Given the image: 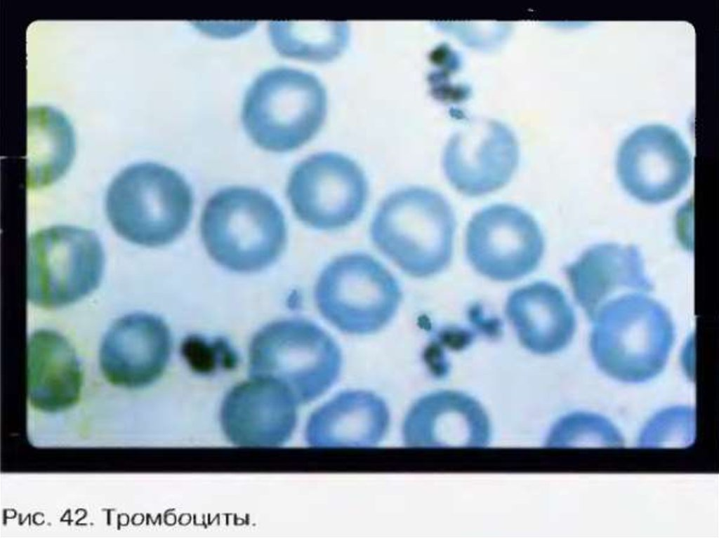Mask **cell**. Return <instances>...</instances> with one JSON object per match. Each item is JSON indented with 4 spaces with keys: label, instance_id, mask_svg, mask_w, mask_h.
<instances>
[{
    "label": "cell",
    "instance_id": "cell-1",
    "mask_svg": "<svg viewBox=\"0 0 719 538\" xmlns=\"http://www.w3.org/2000/svg\"><path fill=\"white\" fill-rule=\"evenodd\" d=\"M456 224L451 206L441 194L409 187L383 199L370 234L375 246L403 272L427 278L449 264Z\"/></svg>",
    "mask_w": 719,
    "mask_h": 538
},
{
    "label": "cell",
    "instance_id": "cell-4",
    "mask_svg": "<svg viewBox=\"0 0 719 538\" xmlns=\"http://www.w3.org/2000/svg\"><path fill=\"white\" fill-rule=\"evenodd\" d=\"M105 208L119 236L138 245L159 247L171 243L187 229L193 195L175 170L157 163H138L114 178Z\"/></svg>",
    "mask_w": 719,
    "mask_h": 538
},
{
    "label": "cell",
    "instance_id": "cell-14",
    "mask_svg": "<svg viewBox=\"0 0 719 538\" xmlns=\"http://www.w3.org/2000/svg\"><path fill=\"white\" fill-rule=\"evenodd\" d=\"M505 312L520 344L536 354L560 351L575 332L572 307L563 292L547 281L534 282L513 290Z\"/></svg>",
    "mask_w": 719,
    "mask_h": 538
},
{
    "label": "cell",
    "instance_id": "cell-17",
    "mask_svg": "<svg viewBox=\"0 0 719 538\" xmlns=\"http://www.w3.org/2000/svg\"><path fill=\"white\" fill-rule=\"evenodd\" d=\"M75 152L72 125L60 111L48 106L27 113V185L48 186L70 167Z\"/></svg>",
    "mask_w": 719,
    "mask_h": 538
},
{
    "label": "cell",
    "instance_id": "cell-11",
    "mask_svg": "<svg viewBox=\"0 0 719 538\" xmlns=\"http://www.w3.org/2000/svg\"><path fill=\"white\" fill-rule=\"evenodd\" d=\"M692 161L680 135L664 124H648L632 132L621 143L616 172L624 189L649 204L666 202L685 187Z\"/></svg>",
    "mask_w": 719,
    "mask_h": 538
},
{
    "label": "cell",
    "instance_id": "cell-15",
    "mask_svg": "<svg viewBox=\"0 0 719 538\" xmlns=\"http://www.w3.org/2000/svg\"><path fill=\"white\" fill-rule=\"evenodd\" d=\"M517 163L513 139L497 131L475 143L454 140L445 152L443 168L448 182L456 191L476 197L507 184Z\"/></svg>",
    "mask_w": 719,
    "mask_h": 538
},
{
    "label": "cell",
    "instance_id": "cell-8",
    "mask_svg": "<svg viewBox=\"0 0 719 538\" xmlns=\"http://www.w3.org/2000/svg\"><path fill=\"white\" fill-rule=\"evenodd\" d=\"M105 254L94 232L58 225L32 234L27 242V298L55 309L79 301L100 285Z\"/></svg>",
    "mask_w": 719,
    "mask_h": 538
},
{
    "label": "cell",
    "instance_id": "cell-9",
    "mask_svg": "<svg viewBox=\"0 0 719 538\" xmlns=\"http://www.w3.org/2000/svg\"><path fill=\"white\" fill-rule=\"evenodd\" d=\"M369 186L362 168L334 152H319L299 162L289 177L286 195L296 217L318 230L343 228L362 213Z\"/></svg>",
    "mask_w": 719,
    "mask_h": 538
},
{
    "label": "cell",
    "instance_id": "cell-6",
    "mask_svg": "<svg viewBox=\"0 0 719 538\" xmlns=\"http://www.w3.org/2000/svg\"><path fill=\"white\" fill-rule=\"evenodd\" d=\"M249 365L252 375L277 378L296 398L307 402L337 379L342 355L335 340L318 325L290 318L271 322L253 335Z\"/></svg>",
    "mask_w": 719,
    "mask_h": 538
},
{
    "label": "cell",
    "instance_id": "cell-13",
    "mask_svg": "<svg viewBox=\"0 0 719 538\" xmlns=\"http://www.w3.org/2000/svg\"><path fill=\"white\" fill-rule=\"evenodd\" d=\"M565 274L576 300L591 320L610 300L627 294H647L652 287L643 257L631 245H595L567 265Z\"/></svg>",
    "mask_w": 719,
    "mask_h": 538
},
{
    "label": "cell",
    "instance_id": "cell-16",
    "mask_svg": "<svg viewBox=\"0 0 719 538\" xmlns=\"http://www.w3.org/2000/svg\"><path fill=\"white\" fill-rule=\"evenodd\" d=\"M27 366L36 403L58 406L75 398L81 382L80 363L71 344L59 332L39 329L29 335Z\"/></svg>",
    "mask_w": 719,
    "mask_h": 538
},
{
    "label": "cell",
    "instance_id": "cell-5",
    "mask_svg": "<svg viewBox=\"0 0 719 538\" xmlns=\"http://www.w3.org/2000/svg\"><path fill=\"white\" fill-rule=\"evenodd\" d=\"M324 86L312 73L286 67L261 73L248 88L242 121L260 147L289 152L310 140L326 114Z\"/></svg>",
    "mask_w": 719,
    "mask_h": 538
},
{
    "label": "cell",
    "instance_id": "cell-10",
    "mask_svg": "<svg viewBox=\"0 0 719 538\" xmlns=\"http://www.w3.org/2000/svg\"><path fill=\"white\" fill-rule=\"evenodd\" d=\"M465 250L477 272L491 280L506 282L521 278L538 267L545 241L529 213L514 205L496 203L470 218Z\"/></svg>",
    "mask_w": 719,
    "mask_h": 538
},
{
    "label": "cell",
    "instance_id": "cell-3",
    "mask_svg": "<svg viewBox=\"0 0 719 538\" xmlns=\"http://www.w3.org/2000/svg\"><path fill=\"white\" fill-rule=\"evenodd\" d=\"M591 321V353L607 375L640 383L662 371L673 343V323L666 309L646 293L612 300Z\"/></svg>",
    "mask_w": 719,
    "mask_h": 538
},
{
    "label": "cell",
    "instance_id": "cell-12",
    "mask_svg": "<svg viewBox=\"0 0 719 538\" xmlns=\"http://www.w3.org/2000/svg\"><path fill=\"white\" fill-rule=\"evenodd\" d=\"M172 347L170 329L161 318L136 312L119 318L107 330L100 348V365L113 382L143 385L161 375Z\"/></svg>",
    "mask_w": 719,
    "mask_h": 538
},
{
    "label": "cell",
    "instance_id": "cell-2",
    "mask_svg": "<svg viewBox=\"0 0 719 538\" xmlns=\"http://www.w3.org/2000/svg\"><path fill=\"white\" fill-rule=\"evenodd\" d=\"M202 238L209 256L235 272L261 271L277 261L287 239L279 206L251 187H230L206 201L200 220Z\"/></svg>",
    "mask_w": 719,
    "mask_h": 538
},
{
    "label": "cell",
    "instance_id": "cell-20",
    "mask_svg": "<svg viewBox=\"0 0 719 538\" xmlns=\"http://www.w3.org/2000/svg\"><path fill=\"white\" fill-rule=\"evenodd\" d=\"M694 418V411L690 408H667L649 422L640 438V443L643 446L657 447L688 443L693 438Z\"/></svg>",
    "mask_w": 719,
    "mask_h": 538
},
{
    "label": "cell",
    "instance_id": "cell-18",
    "mask_svg": "<svg viewBox=\"0 0 719 538\" xmlns=\"http://www.w3.org/2000/svg\"><path fill=\"white\" fill-rule=\"evenodd\" d=\"M270 35L282 55L325 62L343 51L348 44L349 29L342 22H277L271 24Z\"/></svg>",
    "mask_w": 719,
    "mask_h": 538
},
{
    "label": "cell",
    "instance_id": "cell-7",
    "mask_svg": "<svg viewBox=\"0 0 719 538\" xmlns=\"http://www.w3.org/2000/svg\"><path fill=\"white\" fill-rule=\"evenodd\" d=\"M402 297L397 280L379 261L362 253L341 255L322 271L315 299L322 316L339 330L375 333L396 314Z\"/></svg>",
    "mask_w": 719,
    "mask_h": 538
},
{
    "label": "cell",
    "instance_id": "cell-19",
    "mask_svg": "<svg viewBox=\"0 0 719 538\" xmlns=\"http://www.w3.org/2000/svg\"><path fill=\"white\" fill-rule=\"evenodd\" d=\"M553 443L567 445L619 447L623 438L606 418L594 413H572L560 420L554 431Z\"/></svg>",
    "mask_w": 719,
    "mask_h": 538
}]
</instances>
